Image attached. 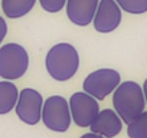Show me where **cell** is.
Returning a JSON list of instances; mask_svg holds the SVG:
<instances>
[{
    "label": "cell",
    "instance_id": "cell-7",
    "mask_svg": "<svg viewBox=\"0 0 147 138\" xmlns=\"http://www.w3.org/2000/svg\"><path fill=\"white\" fill-rule=\"evenodd\" d=\"M43 98L40 92L32 88H25L19 92V99L15 107L18 118L28 124L36 125L42 119V108H43Z\"/></svg>",
    "mask_w": 147,
    "mask_h": 138
},
{
    "label": "cell",
    "instance_id": "cell-11",
    "mask_svg": "<svg viewBox=\"0 0 147 138\" xmlns=\"http://www.w3.org/2000/svg\"><path fill=\"white\" fill-rule=\"evenodd\" d=\"M19 91L12 81H0V115L9 114L18 104Z\"/></svg>",
    "mask_w": 147,
    "mask_h": 138
},
{
    "label": "cell",
    "instance_id": "cell-18",
    "mask_svg": "<svg viewBox=\"0 0 147 138\" xmlns=\"http://www.w3.org/2000/svg\"><path fill=\"white\" fill-rule=\"evenodd\" d=\"M143 92H144V98H146V105H147V79L144 81V85H143Z\"/></svg>",
    "mask_w": 147,
    "mask_h": 138
},
{
    "label": "cell",
    "instance_id": "cell-14",
    "mask_svg": "<svg viewBox=\"0 0 147 138\" xmlns=\"http://www.w3.org/2000/svg\"><path fill=\"white\" fill-rule=\"evenodd\" d=\"M118 6L131 15H141L147 12V0H115Z\"/></svg>",
    "mask_w": 147,
    "mask_h": 138
},
{
    "label": "cell",
    "instance_id": "cell-15",
    "mask_svg": "<svg viewBox=\"0 0 147 138\" xmlns=\"http://www.w3.org/2000/svg\"><path fill=\"white\" fill-rule=\"evenodd\" d=\"M42 9L48 13H58L65 6L66 0H39Z\"/></svg>",
    "mask_w": 147,
    "mask_h": 138
},
{
    "label": "cell",
    "instance_id": "cell-1",
    "mask_svg": "<svg viewBox=\"0 0 147 138\" xmlns=\"http://www.w3.org/2000/svg\"><path fill=\"white\" fill-rule=\"evenodd\" d=\"M46 71L55 81L65 82L77 74L80 68V55L69 43H58L51 48L45 58Z\"/></svg>",
    "mask_w": 147,
    "mask_h": 138
},
{
    "label": "cell",
    "instance_id": "cell-6",
    "mask_svg": "<svg viewBox=\"0 0 147 138\" xmlns=\"http://www.w3.org/2000/svg\"><path fill=\"white\" fill-rule=\"evenodd\" d=\"M69 109L72 115V121L80 128H90L97 115L100 114L98 99L91 96L90 94L75 92L69 98Z\"/></svg>",
    "mask_w": 147,
    "mask_h": 138
},
{
    "label": "cell",
    "instance_id": "cell-3",
    "mask_svg": "<svg viewBox=\"0 0 147 138\" xmlns=\"http://www.w3.org/2000/svg\"><path fill=\"white\" fill-rule=\"evenodd\" d=\"M29 68V56L23 46L7 43L0 48V78L15 81L22 78Z\"/></svg>",
    "mask_w": 147,
    "mask_h": 138
},
{
    "label": "cell",
    "instance_id": "cell-4",
    "mask_svg": "<svg viewBox=\"0 0 147 138\" xmlns=\"http://www.w3.org/2000/svg\"><path fill=\"white\" fill-rule=\"evenodd\" d=\"M71 109L69 101L61 95H52L43 102L42 121L45 127L55 132H65L71 127Z\"/></svg>",
    "mask_w": 147,
    "mask_h": 138
},
{
    "label": "cell",
    "instance_id": "cell-10",
    "mask_svg": "<svg viewBox=\"0 0 147 138\" xmlns=\"http://www.w3.org/2000/svg\"><path fill=\"white\" fill-rule=\"evenodd\" d=\"M90 128L91 132L100 134L105 138H114L123 129V119L114 109H102Z\"/></svg>",
    "mask_w": 147,
    "mask_h": 138
},
{
    "label": "cell",
    "instance_id": "cell-13",
    "mask_svg": "<svg viewBox=\"0 0 147 138\" xmlns=\"http://www.w3.org/2000/svg\"><path fill=\"white\" fill-rule=\"evenodd\" d=\"M127 135L128 138H147V111L127 124Z\"/></svg>",
    "mask_w": 147,
    "mask_h": 138
},
{
    "label": "cell",
    "instance_id": "cell-2",
    "mask_svg": "<svg viewBox=\"0 0 147 138\" xmlns=\"http://www.w3.org/2000/svg\"><path fill=\"white\" fill-rule=\"evenodd\" d=\"M113 105L123 122L130 124L134 118L144 112L146 98L143 88L133 81L120 84L113 92Z\"/></svg>",
    "mask_w": 147,
    "mask_h": 138
},
{
    "label": "cell",
    "instance_id": "cell-16",
    "mask_svg": "<svg viewBox=\"0 0 147 138\" xmlns=\"http://www.w3.org/2000/svg\"><path fill=\"white\" fill-rule=\"evenodd\" d=\"M6 33H7V25H6L5 19L0 16V45H2V42H3Z\"/></svg>",
    "mask_w": 147,
    "mask_h": 138
},
{
    "label": "cell",
    "instance_id": "cell-8",
    "mask_svg": "<svg viewBox=\"0 0 147 138\" xmlns=\"http://www.w3.org/2000/svg\"><path fill=\"white\" fill-rule=\"evenodd\" d=\"M121 23V7L115 0H100L94 17V27L100 33H110Z\"/></svg>",
    "mask_w": 147,
    "mask_h": 138
},
{
    "label": "cell",
    "instance_id": "cell-5",
    "mask_svg": "<svg viewBox=\"0 0 147 138\" xmlns=\"http://www.w3.org/2000/svg\"><path fill=\"white\" fill-rule=\"evenodd\" d=\"M120 74L114 69L102 68L91 72L84 81V91L98 101L105 99L120 85Z\"/></svg>",
    "mask_w": 147,
    "mask_h": 138
},
{
    "label": "cell",
    "instance_id": "cell-12",
    "mask_svg": "<svg viewBox=\"0 0 147 138\" xmlns=\"http://www.w3.org/2000/svg\"><path fill=\"white\" fill-rule=\"evenodd\" d=\"M36 3V0H2L3 12L10 19H19L28 15Z\"/></svg>",
    "mask_w": 147,
    "mask_h": 138
},
{
    "label": "cell",
    "instance_id": "cell-9",
    "mask_svg": "<svg viewBox=\"0 0 147 138\" xmlns=\"http://www.w3.org/2000/svg\"><path fill=\"white\" fill-rule=\"evenodd\" d=\"M100 0H66L68 19L77 26L90 25L97 13Z\"/></svg>",
    "mask_w": 147,
    "mask_h": 138
},
{
    "label": "cell",
    "instance_id": "cell-17",
    "mask_svg": "<svg viewBox=\"0 0 147 138\" xmlns=\"http://www.w3.org/2000/svg\"><path fill=\"white\" fill-rule=\"evenodd\" d=\"M80 138H105V137H102V135H100V134H95V132H88V134L81 135Z\"/></svg>",
    "mask_w": 147,
    "mask_h": 138
}]
</instances>
